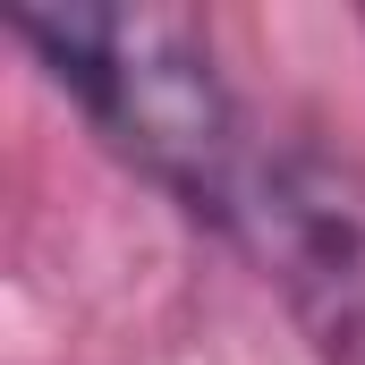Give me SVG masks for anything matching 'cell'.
Segmentation results:
<instances>
[{"mask_svg": "<svg viewBox=\"0 0 365 365\" xmlns=\"http://www.w3.org/2000/svg\"><path fill=\"white\" fill-rule=\"evenodd\" d=\"M26 60L68 93L119 170L179 204L204 238L230 230L238 195L264 162V128L230 86L212 26L187 9H9Z\"/></svg>", "mask_w": 365, "mask_h": 365, "instance_id": "6da1fadb", "label": "cell"}, {"mask_svg": "<svg viewBox=\"0 0 365 365\" xmlns=\"http://www.w3.org/2000/svg\"><path fill=\"white\" fill-rule=\"evenodd\" d=\"M221 247L280 297L314 365H365V170L306 136H272Z\"/></svg>", "mask_w": 365, "mask_h": 365, "instance_id": "7a4b0ae2", "label": "cell"}]
</instances>
